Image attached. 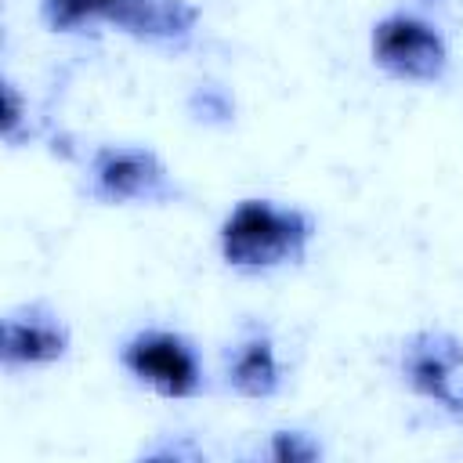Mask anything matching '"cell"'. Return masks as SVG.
Wrapping results in <instances>:
<instances>
[{
  "label": "cell",
  "mask_w": 463,
  "mask_h": 463,
  "mask_svg": "<svg viewBox=\"0 0 463 463\" xmlns=\"http://www.w3.org/2000/svg\"><path fill=\"white\" fill-rule=\"evenodd\" d=\"M315 235L318 221L311 210L246 195L217 224V253L232 271L268 275L289 264H304Z\"/></svg>",
  "instance_id": "obj_1"
},
{
  "label": "cell",
  "mask_w": 463,
  "mask_h": 463,
  "mask_svg": "<svg viewBox=\"0 0 463 463\" xmlns=\"http://www.w3.org/2000/svg\"><path fill=\"white\" fill-rule=\"evenodd\" d=\"M80 195L98 206H166L181 199V184L156 148L101 141L83 163Z\"/></svg>",
  "instance_id": "obj_2"
},
{
  "label": "cell",
  "mask_w": 463,
  "mask_h": 463,
  "mask_svg": "<svg viewBox=\"0 0 463 463\" xmlns=\"http://www.w3.org/2000/svg\"><path fill=\"white\" fill-rule=\"evenodd\" d=\"M119 369L159 398L184 402L206 391V365L192 336L166 326H141L116 347Z\"/></svg>",
  "instance_id": "obj_3"
},
{
  "label": "cell",
  "mask_w": 463,
  "mask_h": 463,
  "mask_svg": "<svg viewBox=\"0 0 463 463\" xmlns=\"http://www.w3.org/2000/svg\"><path fill=\"white\" fill-rule=\"evenodd\" d=\"M373 65L398 83H441L452 65L445 33L416 11H387L369 29Z\"/></svg>",
  "instance_id": "obj_4"
},
{
  "label": "cell",
  "mask_w": 463,
  "mask_h": 463,
  "mask_svg": "<svg viewBox=\"0 0 463 463\" xmlns=\"http://www.w3.org/2000/svg\"><path fill=\"white\" fill-rule=\"evenodd\" d=\"M398 373L416 398L463 420V340L456 333L434 326L412 329L398 344Z\"/></svg>",
  "instance_id": "obj_5"
},
{
  "label": "cell",
  "mask_w": 463,
  "mask_h": 463,
  "mask_svg": "<svg viewBox=\"0 0 463 463\" xmlns=\"http://www.w3.org/2000/svg\"><path fill=\"white\" fill-rule=\"evenodd\" d=\"M69 347L72 329L47 300H25L0 318V369L11 376L58 365L69 358Z\"/></svg>",
  "instance_id": "obj_6"
},
{
  "label": "cell",
  "mask_w": 463,
  "mask_h": 463,
  "mask_svg": "<svg viewBox=\"0 0 463 463\" xmlns=\"http://www.w3.org/2000/svg\"><path fill=\"white\" fill-rule=\"evenodd\" d=\"M221 376H224V387L246 402L275 398L286 383V369H282L271 329L260 322H246L221 354Z\"/></svg>",
  "instance_id": "obj_7"
},
{
  "label": "cell",
  "mask_w": 463,
  "mask_h": 463,
  "mask_svg": "<svg viewBox=\"0 0 463 463\" xmlns=\"http://www.w3.org/2000/svg\"><path fill=\"white\" fill-rule=\"evenodd\" d=\"M199 4L192 0H123L119 11L112 14L109 29L156 47V51H188L199 33Z\"/></svg>",
  "instance_id": "obj_8"
},
{
  "label": "cell",
  "mask_w": 463,
  "mask_h": 463,
  "mask_svg": "<svg viewBox=\"0 0 463 463\" xmlns=\"http://www.w3.org/2000/svg\"><path fill=\"white\" fill-rule=\"evenodd\" d=\"M123 0H40V22L47 33L72 36L94 25H109Z\"/></svg>",
  "instance_id": "obj_9"
},
{
  "label": "cell",
  "mask_w": 463,
  "mask_h": 463,
  "mask_svg": "<svg viewBox=\"0 0 463 463\" xmlns=\"http://www.w3.org/2000/svg\"><path fill=\"white\" fill-rule=\"evenodd\" d=\"M264 456L275 463H311V459H322V441L311 430L279 427V430H271Z\"/></svg>",
  "instance_id": "obj_10"
},
{
  "label": "cell",
  "mask_w": 463,
  "mask_h": 463,
  "mask_svg": "<svg viewBox=\"0 0 463 463\" xmlns=\"http://www.w3.org/2000/svg\"><path fill=\"white\" fill-rule=\"evenodd\" d=\"M0 137L7 148H18L33 137V123H29V98L18 90V83L11 76H4V116H0Z\"/></svg>",
  "instance_id": "obj_11"
},
{
  "label": "cell",
  "mask_w": 463,
  "mask_h": 463,
  "mask_svg": "<svg viewBox=\"0 0 463 463\" xmlns=\"http://www.w3.org/2000/svg\"><path fill=\"white\" fill-rule=\"evenodd\" d=\"M192 101H199V109H192V112H203L199 119H228L232 116V101H228V94L221 87H203L199 83Z\"/></svg>",
  "instance_id": "obj_12"
}]
</instances>
